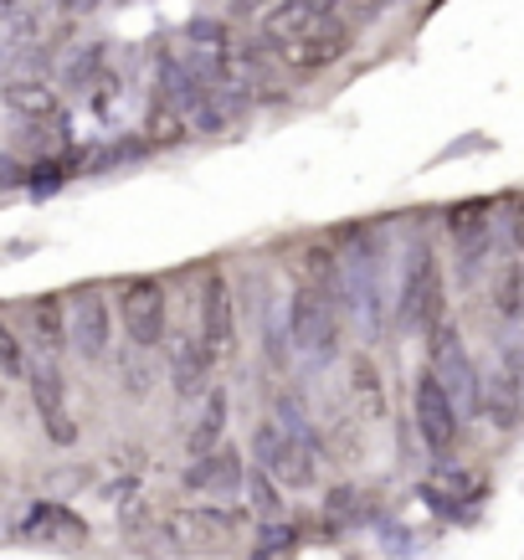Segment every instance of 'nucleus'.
Returning <instances> with one entry per match:
<instances>
[{"label":"nucleus","instance_id":"obj_12","mask_svg":"<svg viewBox=\"0 0 524 560\" xmlns=\"http://www.w3.org/2000/svg\"><path fill=\"white\" fill-rule=\"evenodd\" d=\"M0 108L21 124H57L62 119V98H57V88L42 83V78H11V83L0 88Z\"/></svg>","mask_w":524,"mask_h":560},{"label":"nucleus","instance_id":"obj_16","mask_svg":"<svg viewBox=\"0 0 524 560\" xmlns=\"http://www.w3.org/2000/svg\"><path fill=\"white\" fill-rule=\"evenodd\" d=\"M32 335H36V350L47 360H57L68 350V304L57 293H42L32 304Z\"/></svg>","mask_w":524,"mask_h":560},{"label":"nucleus","instance_id":"obj_36","mask_svg":"<svg viewBox=\"0 0 524 560\" xmlns=\"http://www.w3.org/2000/svg\"><path fill=\"white\" fill-rule=\"evenodd\" d=\"M21 0H0V16H11V11H16Z\"/></svg>","mask_w":524,"mask_h":560},{"label":"nucleus","instance_id":"obj_34","mask_svg":"<svg viewBox=\"0 0 524 560\" xmlns=\"http://www.w3.org/2000/svg\"><path fill=\"white\" fill-rule=\"evenodd\" d=\"M504 365H509V371H514V375H520V386H524V345H520V350H509V355H504Z\"/></svg>","mask_w":524,"mask_h":560},{"label":"nucleus","instance_id":"obj_3","mask_svg":"<svg viewBox=\"0 0 524 560\" xmlns=\"http://www.w3.org/2000/svg\"><path fill=\"white\" fill-rule=\"evenodd\" d=\"M119 324H124V335H129V345L135 350H160L170 335V299L165 289L154 283V278H129L119 293Z\"/></svg>","mask_w":524,"mask_h":560},{"label":"nucleus","instance_id":"obj_27","mask_svg":"<svg viewBox=\"0 0 524 560\" xmlns=\"http://www.w3.org/2000/svg\"><path fill=\"white\" fill-rule=\"evenodd\" d=\"M293 545H299V529H288L283 520H272L268 529H257V560L283 556V550H293Z\"/></svg>","mask_w":524,"mask_h":560},{"label":"nucleus","instance_id":"obj_11","mask_svg":"<svg viewBox=\"0 0 524 560\" xmlns=\"http://www.w3.org/2000/svg\"><path fill=\"white\" fill-rule=\"evenodd\" d=\"M324 16H329L324 0H268L263 16H257V36L263 42H283V36L324 32Z\"/></svg>","mask_w":524,"mask_h":560},{"label":"nucleus","instance_id":"obj_29","mask_svg":"<svg viewBox=\"0 0 524 560\" xmlns=\"http://www.w3.org/2000/svg\"><path fill=\"white\" fill-rule=\"evenodd\" d=\"M0 375H26V350L16 345V335L0 324Z\"/></svg>","mask_w":524,"mask_h":560},{"label":"nucleus","instance_id":"obj_8","mask_svg":"<svg viewBox=\"0 0 524 560\" xmlns=\"http://www.w3.org/2000/svg\"><path fill=\"white\" fill-rule=\"evenodd\" d=\"M68 345L83 360H103L114 345V304L98 289H83L68 308Z\"/></svg>","mask_w":524,"mask_h":560},{"label":"nucleus","instance_id":"obj_25","mask_svg":"<svg viewBox=\"0 0 524 560\" xmlns=\"http://www.w3.org/2000/svg\"><path fill=\"white\" fill-rule=\"evenodd\" d=\"M186 135H190V124L170 108V103H154L150 108V124H144V144H186Z\"/></svg>","mask_w":524,"mask_h":560},{"label":"nucleus","instance_id":"obj_19","mask_svg":"<svg viewBox=\"0 0 524 560\" xmlns=\"http://www.w3.org/2000/svg\"><path fill=\"white\" fill-rule=\"evenodd\" d=\"M489 299H493V314L509 324H520L524 319V262H499V272H493V283H489Z\"/></svg>","mask_w":524,"mask_h":560},{"label":"nucleus","instance_id":"obj_22","mask_svg":"<svg viewBox=\"0 0 524 560\" xmlns=\"http://www.w3.org/2000/svg\"><path fill=\"white\" fill-rule=\"evenodd\" d=\"M26 381H32V401L42 417H57V411H72L68 407V381H62V371L51 365V360H42V365H26Z\"/></svg>","mask_w":524,"mask_h":560},{"label":"nucleus","instance_id":"obj_4","mask_svg":"<svg viewBox=\"0 0 524 560\" xmlns=\"http://www.w3.org/2000/svg\"><path fill=\"white\" fill-rule=\"evenodd\" d=\"M288 340L299 345V350H308V355H335V345H339L335 293L293 289V299H288Z\"/></svg>","mask_w":524,"mask_h":560},{"label":"nucleus","instance_id":"obj_15","mask_svg":"<svg viewBox=\"0 0 524 560\" xmlns=\"http://www.w3.org/2000/svg\"><path fill=\"white\" fill-rule=\"evenodd\" d=\"M242 458L232 453V447H217V453H206V458H190L186 468V489L196 493H226L242 483Z\"/></svg>","mask_w":524,"mask_h":560},{"label":"nucleus","instance_id":"obj_10","mask_svg":"<svg viewBox=\"0 0 524 560\" xmlns=\"http://www.w3.org/2000/svg\"><path fill=\"white\" fill-rule=\"evenodd\" d=\"M211 365H217V350H206L201 335H165V371L175 396H206Z\"/></svg>","mask_w":524,"mask_h":560},{"label":"nucleus","instance_id":"obj_6","mask_svg":"<svg viewBox=\"0 0 524 560\" xmlns=\"http://www.w3.org/2000/svg\"><path fill=\"white\" fill-rule=\"evenodd\" d=\"M442 226H447V237H453V253H457L463 278H474V272L489 262V253H493V201H457V206H447Z\"/></svg>","mask_w":524,"mask_h":560},{"label":"nucleus","instance_id":"obj_24","mask_svg":"<svg viewBox=\"0 0 524 560\" xmlns=\"http://www.w3.org/2000/svg\"><path fill=\"white\" fill-rule=\"evenodd\" d=\"M242 483H247V499H253V510L263 514V520H283V514H288V493L278 489V483H272L257 463L247 468V478H242Z\"/></svg>","mask_w":524,"mask_h":560},{"label":"nucleus","instance_id":"obj_32","mask_svg":"<svg viewBox=\"0 0 524 560\" xmlns=\"http://www.w3.org/2000/svg\"><path fill=\"white\" fill-rule=\"evenodd\" d=\"M509 242H514V253H524V196H514L509 206Z\"/></svg>","mask_w":524,"mask_h":560},{"label":"nucleus","instance_id":"obj_33","mask_svg":"<svg viewBox=\"0 0 524 560\" xmlns=\"http://www.w3.org/2000/svg\"><path fill=\"white\" fill-rule=\"evenodd\" d=\"M324 5H329V11H360V5H381V0H324Z\"/></svg>","mask_w":524,"mask_h":560},{"label":"nucleus","instance_id":"obj_23","mask_svg":"<svg viewBox=\"0 0 524 560\" xmlns=\"http://www.w3.org/2000/svg\"><path fill=\"white\" fill-rule=\"evenodd\" d=\"M350 390H356V401L371 411V417H386V381H381L371 355L350 360Z\"/></svg>","mask_w":524,"mask_h":560},{"label":"nucleus","instance_id":"obj_5","mask_svg":"<svg viewBox=\"0 0 524 560\" xmlns=\"http://www.w3.org/2000/svg\"><path fill=\"white\" fill-rule=\"evenodd\" d=\"M411 417H417V432H422L427 453H453L457 447V432H463V411H457V401L447 396V386H442L432 371L417 375V390H411Z\"/></svg>","mask_w":524,"mask_h":560},{"label":"nucleus","instance_id":"obj_7","mask_svg":"<svg viewBox=\"0 0 524 560\" xmlns=\"http://www.w3.org/2000/svg\"><path fill=\"white\" fill-rule=\"evenodd\" d=\"M263 51H272V68L293 72V78H314V72L335 68L339 57L350 51L345 32H304V36H283V42H263Z\"/></svg>","mask_w":524,"mask_h":560},{"label":"nucleus","instance_id":"obj_35","mask_svg":"<svg viewBox=\"0 0 524 560\" xmlns=\"http://www.w3.org/2000/svg\"><path fill=\"white\" fill-rule=\"evenodd\" d=\"M5 401H11V386H5V375H0V411H5Z\"/></svg>","mask_w":524,"mask_h":560},{"label":"nucleus","instance_id":"obj_1","mask_svg":"<svg viewBox=\"0 0 524 560\" xmlns=\"http://www.w3.org/2000/svg\"><path fill=\"white\" fill-rule=\"evenodd\" d=\"M396 319L401 329L432 335L447 319V289H442V262L432 253V242H411L406 247V268H401V289H396Z\"/></svg>","mask_w":524,"mask_h":560},{"label":"nucleus","instance_id":"obj_31","mask_svg":"<svg viewBox=\"0 0 524 560\" xmlns=\"http://www.w3.org/2000/svg\"><path fill=\"white\" fill-rule=\"evenodd\" d=\"M26 171H32V165H21L16 154H0V190L21 186V180H26Z\"/></svg>","mask_w":524,"mask_h":560},{"label":"nucleus","instance_id":"obj_13","mask_svg":"<svg viewBox=\"0 0 524 560\" xmlns=\"http://www.w3.org/2000/svg\"><path fill=\"white\" fill-rule=\"evenodd\" d=\"M484 417H489L499 432H514L524 417V386L520 375L509 371V365H499V371L484 381Z\"/></svg>","mask_w":524,"mask_h":560},{"label":"nucleus","instance_id":"obj_21","mask_svg":"<svg viewBox=\"0 0 524 560\" xmlns=\"http://www.w3.org/2000/svg\"><path fill=\"white\" fill-rule=\"evenodd\" d=\"M108 78V42H88V47L68 51V62H62V83L68 88H93Z\"/></svg>","mask_w":524,"mask_h":560},{"label":"nucleus","instance_id":"obj_20","mask_svg":"<svg viewBox=\"0 0 524 560\" xmlns=\"http://www.w3.org/2000/svg\"><path fill=\"white\" fill-rule=\"evenodd\" d=\"M186 51H206V57H232L237 51V32L226 16H196L186 26Z\"/></svg>","mask_w":524,"mask_h":560},{"label":"nucleus","instance_id":"obj_17","mask_svg":"<svg viewBox=\"0 0 524 560\" xmlns=\"http://www.w3.org/2000/svg\"><path fill=\"white\" fill-rule=\"evenodd\" d=\"M293 278L299 289H314V293H335L339 289V253L329 242H308L299 262H293Z\"/></svg>","mask_w":524,"mask_h":560},{"label":"nucleus","instance_id":"obj_18","mask_svg":"<svg viewBox=\"0 0 524 560\" xmlns=\"http://www.w3.org/2000/svg\"><path fill=\"white\" fill-rule=\"evenodd\" d=\"M221 438H226V390L211 386V390H206V411H201V422L190 427V438H186L190 458H206V453H217Z\"/></svg>","mask_w":524,"mask_h":560},{"label":"nucleus","instance_id":"obj_9","mask_svg":"<svg viewBox=\"0 0 524 560\" xmlns=\"http://www.w3.org/2000/svg\"><path fill=\"white\" fill-rule=\"evenodd\" d=\"M196 319H201L206 350L226 355V350H232V340H237V304H232V283H226V272H221V268L206 272L201 304H196Z\"/></svg>","mask_w":524,"mask_h":560},{"label":"nucleus","instance_id":"obj_28","mask_svg":"<svg viewBox=\"0 0 524 560\" xmlns=\"http://www.w3.org/2000/svg\"><path fill=\"white\" fill-rule=\"evenodd\" d=\"M139 355H144V350H139ZM139 355H124L119 360V375H124V386H129V396H135V401H144V396H150V386H154V371H150V365H139Z\"/></svg>","mask_w":524,"mask_h":560},{"label":"nucleus","instance_id":"obj_14","mask_svg":"<svg viewBox=\"0 0 524 560\" xmlns=\"http://www.w3.org/2000/svg\"><path fill=\"white\" fill-rule=\"evenodd\" d=\"M21 535L42 545H68V540H88V525L62 504H32L21 520Z\"/></svg>","mask_w":524,"mask_h":560},{"label":"nucleus","instance_id":"obj_2","mask_svg":"<svg viewBox=\"0 0 524 560\" xmlns=\"http://www.w3.org/2000/svg\"><path fill=\"white\" fill-rule=\"evenodd\" d=\"M253 463L283 493L314 489V483H319V453H314V442L299 438V432H288V427H278V422H263L253 432Z\"/></svg>","mask_w":524,"mask_h":560},{"label":"nucleus","instance_id":"obj_26","mask_svg":"<svg viewBox=\"0 0 524 560\" xmlns=\"http://www.w3.org/2000/svg\"><path fill=\"white\" fill-rule=\"evenodd\" d=\"M72 180V160H36L32 171H26V190L32 196H51V190H62Z\"/></svg>","mask_w":524,"mask_h":560},{"label":"nucleus","instance_id":"obj_30","mask_svg":"<svg viewBox=\"0 0 524 560\" xmlns=\"http://www.w3.org/2000/svg\"><path fill=\"white\" fill-rule=\"evenodd\" d=\"M98 5H103V0H51V11H57V16H68V21L98 16Z\"/></svg>","mask_w":524,"mask_h":560}]
</instances>
